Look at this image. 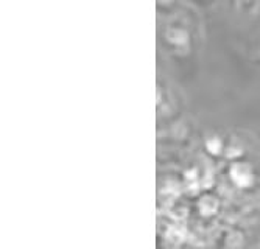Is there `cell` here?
Instances as JSON below:
<instances>
[{
    "label": "cell",
    "mask_w": 260,
    "mask_h": 249,
    "mask_svg": "<svg viewBox=\"0 0 260 249\" xmlns=\"http://www.w3.org/2000/svg\"><path fill=\"white\" fill-rule=\"evenodd\" d=\"M231 177L234 181V184L240 189H246L254 183V174L248 164H235L231 168Z\"/></svg>",
    "instance_id": "obj_1"
},
{
    "label": "cell",
    "mask_w": 260,
    "mask_h": 249,
    "mask_svg": "<svg viewBox=\"0 0 260 249\" xmlns=\"http://www.w3.org/2000/svg\"><path fill=\"white\" fill-rule=\"evenodd\" d=\"M207 150L212 153V154H218L221 151V140L218 137H214V139H209L207 144H206Z\"/></svg>",
    "instance_id": "obj_2"
},
{
    "label": "cell",
    "mask_w": 260,
    "mask_h": 249,
    "mask_svg": "<svg viewBox=\"0 0 260 249\" xmlns=\"http://www.w3.org/2000/svg\"><path fill=\"white\" fill-rule=\"evenodd\" d=\"M170 41H175L176 44H184V42H187V33L184 30H172Z\"/></svg>",
    "instance_id": "obj_3"
}]
</instances>
